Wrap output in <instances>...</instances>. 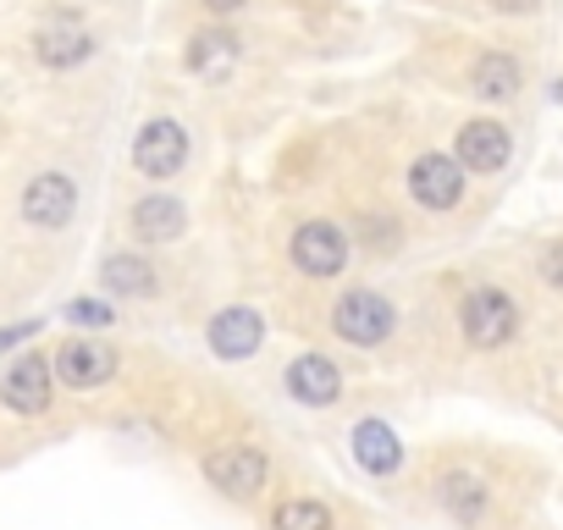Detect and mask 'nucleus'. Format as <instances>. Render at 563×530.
<instances>
[{
    "instance_id": "obj_1",
    "label": "nucleus",
    "mask_w": 563,
    "mask_h": 530,
    "mask_svg": "<svg viewBox=\"0 0 563 530\" xmlns=\"http://www.w3.org/2000/svg\"><path fill=\"white\" fill-rule=\"evenodd\" d=\"M332 327H338V338H349V343H382V338L398 327V316H393V305H387L382 294L354 288V294H343V299L332 305Z\"/></svg>"
},
{
    "instance_id": "obj_2",
    "label": "nucleus",
    "mask_w": 563,
    "mask_h": 530,
    "mask_svg": "<svg viewBox=\"0 0 563 530\" xmlns=\"http://www.w3.org/2000/svg\"><path fill=\"white\" fill-rule=\"evenodd\" d=\"M514 327H519V310L503 288H475L464 299V338L475 349H503L514 338Z\"/></svg>"
},
{
    "instance_id": "obj_3",
    "label": "nucleus",
    "mask_w": 563,
    "mask_h": 530,
    "mask_svg": "<svg viewBox=\"0 0 563 530\" xmlns=\"http://www.w3.org/2000/svg\"><path fill=\"white\" fill-rule=\"evenodd\" d=\"M294 265L305 277H338L349 265V238L332 221H305L294 232Z\"/></svg>"
},
{
    "instance_id": "obj_4",
    "label": "nucleus",
    "mask_w": 563,
    "mask_h": 530,
    "mask_svg": "<svg viewBox=\"0 0 563 530\" xmlns=\"http://www.w3.org/2000/svg\"><path fill=\"white\" fill-rule=\"evenodd\" d=\"M0 404L18 409V415H45L51 409V360L23 354L7 376H0Z\"/></svg>"
},
{
    "instance_id": "obj_5",
    "label": "nucleus",
    "mask_w": 563,
    "mask_h": 530,
    "mask_svg": "<svg viewBox=\"0 0 563 530\" xmlns=\"http://www.w3.org/2000/svg\"><path fill=\"white\" fill-rule=\"evenodd\" d=\"M409 194L426 205V210H453L459 194H464V166L453 155H420L415 172H409Z\"/></svg>"
},
{
    "instance_id": "obj_6",
    "label": "nucleus",
    "mask_w": 563,
    "mask_h": 530,
    "mask_svg": "<svg viewBox=\"0 0 563 530\" xmlns=\"http://www.w3.org/2000/svg\"><path fill=\"white\" fill-rule=\"evenodd\" d=\"M133 161L144 177H177L183 161H188V133L177 122H150L133 144Z\"/></svg>"
},
{
    "instance_id": "obj_7",
    "label": "nucleus",
    "mask_w": 563,
    "mask_h": 530,
    "mask_svg": "<svg viewBox=\"0 0 563 530\" xmlns=\"http://www.w3.org/2000/svg\"><path fill=\"white\" fill-rule=\"evenodd\" d=\"M205 475L227 492V497H254L260 486H265V453L260 448H221V453H210L205 459Z\"/></svg>"
},
{
    "instance_id": "obj_8",
    "label": "nucleus",
    "mask_w": 563,
    "mask_h": 530,
    "mask_svg": "<svg viewBox=\"0 0 563 530\" xmlns=\"http://www.w3.org/2000/svg\"><path fill=\"white\" fill-rule=\"evenodd\" d=\"M73 210H78V188H73V177H62V172L34 177L29 194H23V216H29L34 227H67Z\"/></svg>"
},
{
    "instance_id": "obj_9",
    "label": "nucleus",
    "mask_w": 563,
    "mask_h": 530,
    "mask_svg": "<svg viewBox=\"0 0 563 530\" xmlns=\"http://www.w3.org/2000/svg\"><path fill=\"white\" fill-rule=\"evenodd\" d=\"M260 338H265V321H260V310H249V305H227V310L210 321V349H216L221 360H249V354L260 349Z\"/></svg>"
},
{
    "instance_id": "obj_10",
    "label": "nucleus",
    "mask_w": 563,
    "mask_h": 530,
    "mask_svg": "<svg viewBox=\"0 0 563 530\" xmlns=\"http://www.w3.org/2000/svg\"><path fill=\"white\" fill-rule=\"evenodd\" d=\"M56 376H62L67 387H100V382L117 376V354H111L106 343H84V338H73V343L56 349Z\"/></svg>"
},
{
    "instance_id": "obj_11",
    "label": "nucleus",
    "mask_w": 563,
    "mask_h": 530,
    "mask_svg": "<svg viewBox=\"0 0 563 530\" xmlns=\"http://www.w3.org/2000/svg\"><path fill=\"white\" fill-rule=\"evenodd\" d=\"M288 393H294L299 404H310V409H327V404H338V393H343V371H338L327 354H299V360L288 365Z\"/></svg>"
},
{
    "instance_id": "obj_12",
    "label": "nucleus",
    "mask_w": 563,
    "mask_h": 530,
    "mask_svg": "<svg viewBox=\"0 0 563 530\" xmlns=\"http://www.w3.org/2000/svg\"><path fill=\"white\" fill-rule=\"evenodd\" d=\"M508 133L497 122H464L459 128V166L464 172H503L508 166Z\"/></svg>"
},
{
    "instance_id": "obj_13",
    "label": "nucleus",
    "mask_w": 563,
    "mask_h": 530,
    "mask_svg": "<svg viewBox=\"0 0 563 530\" xmlns=\"http://www.w3.org/2000/svg\"><path fill=\"white\" fill-rule=\"evenodd\" d=\"M349 442H354L360 470H371V475H393L404 464V442H398V431L387 420H360Z\"/></svg>"
},
{
    "instance_id": "obj_14",
    "label": "nucleus",
    "mask_w": 563,
    "mask_h": 530,
    "mask_svg": "<svg viewBox=\"0 0 563 530\" xmlns=\"http://www.w3.org/2000/svg\"><path fill=\"white\" fill-rule=\"evenodd\" d=\"M183 221H188V210H183L177 199H166V194H150V199L133 205V232H139L144 243H172V238H183Z\"/></svg>"
},
{
    "instance_id": "obj_15",
    "label": "nucleus",
    "mask_w": 563,
    "mask_h": 530,
    "mask_svg": "<svg viewBox=\"0 0 563 530\" xmlns=\"http://www.w3.org/2000/svg\"><path fill=\"white\" fill-rule=\"evenodd\" d=\"M34 51H40L45 67H78V62L95 51V40H89L78 23H51V29L34 40Z\"/></svg>"
},
{
    "instance_id": "obj_16",
    "label": "nucleus",
    "mask_w": 563,
    "mask_h": 530,
    "mask_svg": "<svg viewBox=\"0 0 563 530\" xmlns=\"http://www.w3.org/2000/svg\"><path fill=\"white\" fill-rule=\"evenodd\" d=\"M100 277H106V288L122 294V299H144V294H155V272H150L139 254H111Z\"/></svg>"
},
{
    "instance_id": "obj_17",
    "label": "nucleus",
    "mask_w": 563,
    "mask_h": 530,
    "mask_svg": "<svg viewBox=\"0 0 563 530\" xmlns=\"http://www.w3.org/2000/svg\"><path fill=\"white\" fill-rule=\"evenodd\" d=\"M232 62H238V40L221 34V29H210V34H199V40L188 45V73H199V78H216V73H227Z\"/></svg>"
},
{
    "instance_id": "obj_18",
    "label": "nucleus",
    "mask_w": 563,
    "mask_h": 530,
    "mask_svg": "<svg viewBox=\"0 0 563 530\" xmlns=\"http://www.w3.org/2000/svg\"><path fill=\"white\" fill-rule=\"evenodd\" d=\"M470 84H475V95H481V100H508V95L519 89V62L492 51V56H481V62H475Z\"/></svg>"
},
{
    "instance_id": "obj_19",
    "label": "nucleus",
    "mask_w": 563,
    "mask_h": 530,
    "mask_svg": "<svg viewBox=\"0 0 563 530\" xmlns=\"http://www.w3.org/2000/svg\"><path fill=\"white\" fill-rule=\"evenodd\" d=\"M437 497H442V508H448V514H459V519H475V514L486 508V486H481V475H464V470L442 475Z\"/></svg>"
},
{
    "instance_id": "obj_20",
    "label": "nucleus",
    "mask_w": 563,
    "mask_h": 530,
    "mask_svg": "<svg viewBox=\"0 0 563 530\" xmlns=\"http://www.w3.org/2000/svg\"><path fill=\"white\" fill-rule=\"evenodd\" d=\"M276 530H332V514H327V503H316V497H288L276 508V519H271Z\"/></svg>"
},
{
    "instance_id": "obj_21",
    "label": "nucleus",
    "mask_w": 563,
    "mask_h": 530,
    "mask_svg": "<svg viewBox=\"0 0 563 530\" xmlns=\"http://www.w3.org/2000/svg\"><path fill=\"white\" fill-rule=\"evenodd\" d=\"M67 321H73V327H111L117 310L100 305V299H73V305H67Z\"/></svg>"
},
{
    "instance_id": "obj_22",
    "label": "nucleus",
    "mask_w": 563,
    "mask_h": 530,
    "mask_svg": "<svg viewBox=\"0 0 563 530\" xmlns=\"http://www.w3.org/2000/svg\"><path fill=\"white\" fill-rule=\"evenodd\" d=\"M541 277H547L552 288H563V243H552V249L541 254Z\"/></svg>"
},
{
    "instance_id": "obj_23",
    "label": "nucleus",
    "mask_w": 563,
    "mask_h": 530,
    "mask_svg": "<svg viewBox=\"0 0 563 530\" xmlns=\"http://www.w3.org/2000/svg\"><path fill=\"white\" fill-rule=\"evenodd\" d=\"M40 332V321H23V327H7V332H0V354H7V349H18V343H29Z\"/></svg>"
},
{
    "instance_id": "obj_24",
    "label": "nucleus",
    "mask_w": 563,
    "mask_h": 530,
    "mask_svg": "<svg viewBox=\"0 0 563 530\" xmlns=\"http://www.w3.org/2000/svg\"><path fill=\"white\" fill-rule=\"evenodd\" d=\"M497 12H525V7H536V0H492Z\"/></svg>"
},
{
    "instance_id": "obj_25",
    "label": "nucleus",
    "mask_w": 563,
    "mask_h": 530,
    "mask_svg": "<svg viewBox=\"0 0 563 530\" xmlns=\"http://www.w3.org/2000/svg\"><path fill=\"white\" fill-rule=\"evenodd\" d=\"M210 12H238V7H249V0H205Z\"/></svg>"
}]
</instances>
